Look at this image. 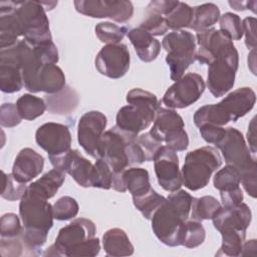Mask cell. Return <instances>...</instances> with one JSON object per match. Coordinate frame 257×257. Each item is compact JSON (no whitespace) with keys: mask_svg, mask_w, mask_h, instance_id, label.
I'll use <instances>...</instances> for the list:
<instances>
[{"mask_svg":"<svg viewBox=\"0 0 257 257\" xmlns=\"http://www.w3.org/2000/svg\"><path fill=\"white\" fill-rule=\"evenodd\" d=\"M193 198L185 190L179 189L172 192L153 214L152 229L163 244L170 247L181 245L182 227L190 216Z\"/></svg>","mask_w":257,"mask_h":257,"instance_id":"1","label":"cell"},{"mask_svg":"<svg viewBox=\"0 0 257 257\" xmlns=\"http://www.w3.org/2000/svg\"><path fill=\"white\" fill-rule=\"evenodd\" d=\"M127 105L120 107L116 113L115 125L121 131L138 137L155 120L160 107L158 97L153 92L142 88H133L126 93Z\"/></svg>","mask_w":257,"mask_h":257,"instance_id":"2","label":"cell"},{"mask_svg":"<svg viewBox=\"0 0 257 257\" xmlns=\"http://www.w3.org/2000/svg\"><path fill=\"white\" fill-rule=\"evenodd\" d=\"M13 16L20 35L31 46L52 41L49 20L42 1H11Z\"/></svg>","mask_w":257,"mask_h":257,"instance_id":"3","label":"cell"},{"mask_svg":"<svg viewBox=\"0 0 257 257\" xmlns=\"http://www.w3.org/2000/svg\"><path fill=\"white\" fill-rule=\"evenodd\" d=\"M222 165V158L217 148L206 146L189 152L181 170L183 185L190 191L205 188Z\"/></svg>","mask_w":257,"mask_h":257,"instance_id":"4","label":"cell"},{"mask_svg":"<svg viewBox=\"0 0 257 257\" xmlns=\"http://www.w3.org/2000/svg\"><path fill=\"white\" fill-rule=\"evenodd\" d=\"M162 46L167 52L166 62L170 68V77L177 81L196 60V37L184 29L172 31L163 38Z\"/></svg>","mask_w":257,"mask_h":257,"instance_id":"5","label":"cell"},{"mask_svg":"<svg viewBox=\"0 0 257 257\" xmlns=\"http://www.w3.org/2000/svg\"><path fill=\"white\" fill-rule=\"evenodd\" d=\"M150 134L175 152L187 150L189 138L182 116L172 108L159 107Z\"/></svg>","mask_w":257,"mask_h":257,"instance_id":"6","label":"cell"},{"mask_svg":"<svg viewBox=\"0 0 257 257\" xmlns=\"http://www.w3.org/2000/svg\"><path fill=\"white\" fill-rule=\"evenodd\" d=\"M19 217L24 230L48 234L53 226V207L48 200L26 190L20 199Z\"/></svg>","mask_w":257,"mask_h":257,"instance_id":"7","label":"cell"},{"mask_svg":"<svg viewBox=\"0 0 257 257\" xmlns=\"http://www.w3.org/2000/svg\"><path fill=\"white\" fill-rule=\"evenodd\" d=\"M137 138L114 125L103 133L98 147L97 159L104 160L113 174L123 172L130 166L126 153L127 146Z\"/></svg>","mask_w":257,"mask_h":257,"instance_id":"8","label":"cell"},{"mask_svg":"<svg viewBox=\"0 0 257 257\" xmlns=\"http://www.w3.org/2000/svg\"><path fill=\"white\" fill-rule=\"evenodd\" d=\"M238 66L239 54L235 46L209 64L207 86L214 97L225 95L234 86Z\"/></svg>","mask_w":257,"mask_h":257,"instance_id":"9","label":"cell"},{"mask_svg":"<svg viewBox=\"0 0 257 257\" xmlns=\"http://www.w3.org/2000/svg\"><path fill=\"white\" fill-rule=\"evenodd\" d=\"M95 224L86 218H76L68 225L62 227L52 244L43 253L44 256H68L69 252L81 243L94 238Z\"/></svg>","mask_w":257,"mask_h":257,"instance_id":"10","label":"cell"},{"mask_svg":"<svg viewBox=\"0 0 257 257\" xmlns=\"http://www.w3.org/2000/svg\"><path fill=\"white\" fill-rule=\"evenodd\" d=\"M206 88L203 77L189 72L175 81L165 92L162 101L169 108H185L196 102Z\"/></svg>","mask_w":257,"mask_h":257,"instance_id":"11","label":"cell"},{"mask_svg":"<svg viewBox=\"0 0 257 257\" xmlns=\"http://www.w3.org/2000/svg\"><path fill=\"white\" fill-rule=\"evenodd\" d=\"M75 10L91 18H109L123 23L134 14V6L126 0H75Z\"/></svg>","mask_w":257,"mask_h":257,"instance_id":"12","label":"cell"},{"mask_svg":"<svg viewBox=\"0 0 257 257\" xmlns=\"http://www.w3.org/2000/svg\"><path fill=\"white\" fill-rule=\"evenodd\" d=\"M216 148L221 151L226 164L235 167L240 173L256 164V159L252 157L242 133L233 126L226 128L225 136Z\"/></svg>","mask_w":257,"mask_h":257,"instance_id":"13","label":"cell"},{"mask_svg":"<svg viewBox=\"0 0 257 257\" xmlns=\"http://www.w3.org/2000/svg\"><path fill=\"white\" fill-rule=\"evenodd\" d=\"M131 56L128 48L123 43L106 44L98 51L94 59L96 70L112 79L125 75L130 69Z\"/></svg>","mask_w":257,"mask_h":257,"instance_id":"14","label":"cell"},{"mask_svg":"<svg viewBox=\"0 0 257 257\" xmlns=\"http://www.w3.org/2000/svg\"><path fill=\"white\" fill-rule=\"evenodd\" d=\"M48 159L53 168L68 174L80 187H92L94 165L78 150L70 149L58 156H48Z\"/></svg>","mask_w":257,"mask_h":257,"instance_id":"15","label":"cell"},{"mask_svg":"<svg viewBox=\"0 0 257 257\" xmlns=\"http://www.w3.org/2000/svg\"><path fill=\"white\" fill-rule=\"evenodd\" d=\"M106 123V116L98 110L87 111L79 118L77 141L83 151L91 158L97 159L98 157V147Z\"/></svg>","mask_w":257,"mask_h":257,"instance_id":"16","label":"cell"},{"mask_svg":"<svg viewBox=\"0 0 257 257\" xmlns=\"http://www.w3.org/2000/svg\"><path fill=\"white\" fill-rule=\"evenodd\" d=\"M153 162L159 185L170 193L179 190L183 181L177 152L167 146H162Z\"/></svg>","mask_w":257,"mask_h":257,"instance_id":"17","label":"cell"},{"mask_svg":"<svg viewBox=\"0 0 257 257\" xmlns=\"http://www.w3.org/2000/svg\"><path fill=\"white\" fill-rule=\"evenodd\" d=\"M24 87L21 58L17 43L0 49V89L4 93H14Z\"/></svg>","mask_w":257,"mask_h":257,"instance_id":"18","label":"cell"},{"mask_svg":"<svg viewBox=\"0 0 257 257\" xmlns=\"http://www.w3.org/2000/svg\"><path fill=\"white\" fill-rule=\"evenodd\" d=\"M36 144L48 156H58L71 148V134L67 125L58 122H45L35 133Z\"/></svg>","mask_w":257,"mask_h":257,"instance_id":"19","label":"cell"},{"mask_svg":"<svg viewBox=\"0 0 257 257\" xmlns=\"http://www.w3.org/2000/svg\"><path fill=\"white\" fill-rule=\"evenodd\" d=\"M196 42L199 49L196 53V60L201 64L212 63L219 55L234 47L233 41L223 34L219 29L209 28L197 32Z\"/></svg>","mask_w":257,"mask_h":257,"instance_id":"20","label":"cell"},{"mask_svg":"<svg viewBox=\"0 0 257 257\" xmlns=\"http://www.w3.org/2000/svg\"><path fill=\"white\" fill-rule=\"evenodd\" d=\"M211 220L215 229L220 233L246 231L252 220V212L249 206L243 202L233 207L221 206Z\"/></svg>","mask_w":257,"mask_h":257,"instance_id":"21","label":"cell"},{"mask_svg":"<svg viewBox=\"0 0 257 257\" xmlns=\"http://www.w3.org/2000/svg\"><path fill=\"white\" fill-rule=\"evenodd\" d=\"M44 168V158L31 148L22 149L15 158L13 177L20 183L27 184L40 175Z\"/></svg>","mask_w":257,"mask_h":257,"instance_id":"22","label":"cell"},{"mask_svg":"<svg viewBox=\"0 0 257 257\" xmlns=\"http://www.w3.org/2000/svg\"><path fill=\"white\" fill-rule=\"evenodd\" d=\"M66 86L65 75L56 64H45L37 71L31 83L25 88L32 92L43 91L47 94L56 93Z\"/></svg>","mask_w":257,"mask_h":257,"instance_id":"23","label":"cell"},{"mask_svg":"<svg viewBox=\"0 0 257 257\" xmlns=\"http://www.w3.org/2000/svg\"><path fill=\"white\" fill-rule=\"evenodd\" d=\"M255 102V91L251 87L244 86L230 92L219 103L229 115L231 121H237L254 107Z\"/></svg>","mask_w":257,"mask_h":257,"instance_id":"24","label":"cell"},{"mask_svg":"<svg viewBox=\"0 0 257 257\" xmlns=\"http://www.w3.org/2000/svg\"><path fill=\"white\" fill-rule=\"evenodd\" d=\"M126 35L142 61L152 62L158 57L161 51V43L149 32L138 27L128 30Z\"/></svg>","mask_w":257,"mask_h":257,"instance_id":"25","label":"cell"},{"mask_svg":"<svg viewBox=\"0 0 257 257\" xmlns=\"http://www.w3.org/2000/svg\"><path fill=\"white\" fill-rule=\"evenodd\" d=\"M102 247L107 256H130L134 254V246L127 234L120 228L108 229L102 236Z\"/></svg>","mask_w":257,"mask_h":257,"instance_id":"26","label":"cell"},{"mask_svg":"<svg viewBox=\"0 0 257 257\" xmlns=\"http://www.w3.org/2000/svg\"><path fill=\"white\" fill-rule=\"evenodd\" d=\"M64 181L65 173L54 168L45 173L36 181L32 182L29 186H27L26 190L46 200H49L57 193Z\"/></svg>","mask_w":257,"mask_h":257,"instance_id":"27","label":"cell"},{"mask_svg":"<svg viewBox=\"0 0 257 257\" xmlns=\"http://www.w3.org/2000/svg\"><path fill=\"white\" fill-rule=\"evenodd\" d=\"M46 109L54 114H67L73 111L78 104V94L70 86H65L62 90L46 94L44 97Z\"/></svg>","mask_w":257,"mask_h":257,"instance_id":"28","label":"cell"},{"mask_svg":"<svg viewBox=\"0 0 257 257\" xmlns=\"http://www.w3.org/2000/svg\"><path fill=\"white\" fill-rule=\"evenodd\" d=\"M121 176L124 187L132 194L133 198L143 196L152 189L149 172L144 168L132 167L125 169Z\"/></svg>","mask_w":257,"mask_h":257,"instance_id":"29","label":"cell"},{"mask_svg":"<svg viewBox=\"0 0 257 257\" xmlns=\"http://www.w3.org/2000/svg\"><path fill=\"white\" fill-rule=\"evenodd\" d=\"M220 9L214 3H204L193 8V20L190 29L201 32L212 28L220 19Z\"/></svg>","mask_w":257,"mask_h":257,"instance_id":"30","label":"cell"},{"mask_svg":"<svg viewBox=\"0 0 257 257\" xmlns=\"http://www.w3.org/2000/svg\"><path fill=\"white\" fill-rule=\"evenodd\" d=\"M229 121H231L229 115L226 113L219 102L203 105L199 107L194 113V122L197 127H200L204 124L223 126Z\"/></svg>","mask_w":257,"mask_h":257,"instance_id":"31","label":"cell"},{"mask_svg":"<svg viewBox=\"0 0 257 257\" xmlns=\"http://www.w3.org/2000/svg\"><path fill=\"white\" fill-rule=\"evenodd\" d=\"M16 106L22 119L34 120L41 116L45 109L46 104L43 98L35 96L31 93L22 94L16 101Z\"/></svg>","mask_w":257,"mask_h":257,"instance_id":"32","label":"cell"},{"mask_svg":"<svg viewBox=\"0 0 257 257\" xmlns=\"http://www.w3.org/2000/svg\"><path fill=\"white\" fill-rule=\"evenodd\" d=\"M221 203L213 196H203L193 198L191 206V218L202 222L203 220L212 219L215 213L221 208Z\"/></svg>","mask_w":257,"mask_h":257,"instance_id":"33","label":"cell"},{"mask_svg":"<svg viewBox=\"0 0 257 257\" xmlns=\"http://www.w3.org/2000/svg\"><path fill=\"white\" fill-rule=\"evenodd\" d=\"M206 231L200 221L186 220L181 231V245L187 248H196L203 244Z\"/></svg>","mask_w":257,"mask_h":257,"instance_id":"34","label":"cell"},{"mask_svg":"<svg viewBox=\"0 0 257 257\" xmlns=\"http://www.w3.org/2000/svg\"><path fill=\"white\" fill-rule=\"evenodd\" d=\"M222 244L217 256H240L246 238V231H226L221 233Z\"/></svg>","mask_w":257,"mask_h":257,"instance_id":"35","label":"cell"},{"mask_svg":"<svg viewBox=\"0 0 257 257\" xmlns=\"http://www.w3.org/2000/svg\"><path fill=\"white\" fill-rule=\"evenodd\" d=\"M165 18L168 28L173 31L189 28L193 20V8L187 3L179 1L176 8Z\"/></svg>","mask_w":257,"mask_h":257,"instance_id":"36","label":"cell"},{"mask_svg":"<svg viewBox=\"0 0 257 257\" xmlns=\"http://www.w3.org/2000/svg\"><path fill=\"white\" fill-rule=\"evenodd\" d=\"M241 173L233 166L226 165L224 168L217 171L213 179L214 187L220 192L234 190L240 187Z\"/></svg>","mask_w":257,"mask_h":257,"instance_id":"37","label":"cell"},{"mask_svg":"<svg viewBox=\"0 0 257 257\" xmlns=\"http://www.w3.org/2000/svg\"><path fill=\"white\" fill-rule=\"evenodd\" d=\"M167 198L158 194L153 188L143 196L133 198L135 207L147 219L151 220L155 211L166 201Z\"/></svg>","mask_w":257,"mask_h":257,"instance_id":"38","label":"cell"},{"mask_svg":"<svg viewBox=\"0 0 257 257\" xmlns=\"http://www.w3.org/2000/svg\"><path fill=\"white\" fill-rule=\"evenodd\" d=\"M94 31L100 42L105 44H116L120 43L128 30L124 26H119L111 22H100L96 24Z\"/></svg>","mask_w":257,"mask_h":257,"instance_id":"39","label":"cell"},{"mask_svg":"<svg viewBox=\"0 0 257 257\" xmlns=\"http://www.w3.org/2000/svg\"><path fill=\"white\" fill-rule=\"evenodd\" d=\"M220 31L231 40H240L243 33L241 18L232 12H226L220 16Z\"/></svg>","mask_w":257,"mask_h":257,"instance_id":"40","label":"cell"},{"mask_svg":"<svg viewBox=\"0 0 257 257\" xmlns=\"http://www.w3.org/2000/svg\"><path fill=\"white\" fill-rule=\"evenodd\" d=\"M53 216L58 221H67L76 217L79 211L77 201L70 196H63L53 204Z\"/></svg>","mask_w":257,"mask_h":257,"instance_id":"41","label":"cell"},{"mask_svg":"<svg viewBox=\"0 0 257 257\" xmlns=\"http://www.w3.org/2000/svg\"><path fill=\"white\" fill-rule=\"evenodd\" d=\"M140 27L153 36L164 35L169 29L165 16L149 9H146V15L144 20L141 22Z\"/></svg>","mask_w":257,"mask_h":257,"instance_id":"42","label":"cell"},{"mask_svg":"<svg viewBox=\"0 0 257 257\" xmlns=\"http://www.w3.org/2000/svg\"><path fill=\"white\" fill-rule=\"evenodd\" d=\"M2 181L3 188L1 192V197L10 202L20 200L24 195L27 186L26 184L18 182L12 174H6L2 171Z\"/></svg>","mask_w":257,"mask_h":257,"instance_id":"43","label":"cell"},{"mask_svg":"<svg viewBox=\"0 0 257 257\" xmlns=\"http://www.w3.org/2000/svg\"><path fill=\"white\" fill-rule=\"evenodd\" d=\"M113 178V172L107 165V163L98 158L94 164L93 178H92V187L108 190L111 188Z\"/></svg>","mask_w":257,"mask_h":257,"instance_id":"44","label":"cell"},{"mask_svg":"<svg viewBox=\"0 0 257 257\" xmlns=\"http://www.w3.org/2000/svg\"><path fill=\"white\" fill-rule=\"evenodd\" d=\"M20 218L14 213H6L0 219V235L4 238L20 236L23 230Z\"/></svg>","mask_w":257,"mask_h":257,"instance_id":"45","label":"cell"},{"mask_svg":"<svg viewBox=\"0 0 257 257\" xmlns=\"http://www.w3.org/2000/svg\"><path fill=\"white\" fill-rule=\"evenodd\" d=\"M26 249L20 236L4 238L1 237L0 241V253L3 257H17L24 254Z\"/></svg>","mask_w":257,"mask_h":257,"instance_id":"46","label":"cell"},{"mask_svg":"<svg viewBox=\"0 0 257 257\" xmlns=\"http://www.w3.org/2000/svg\"><path fill=\"white\" fill-rule=\"evenodd\" d=\"M136 142L138 143V145L140 146V148L142 149L145 158H146V162H151L154 160L157 152L159 151V149L163 146L162 143L158 142L151 134L150 132L145 133L141 136H138V138L136 139Z\"/></svg>","mask_w":257,"mask_h":257,"instance_id":"47","label":"cell"},{"mask_svg":"<svg viewBox=\"0 0 257 257\" xmlns=\"http://www.w3.org/2000/svg\"><path fill=\"white\" fill-rule=\"evenodd\" d=\"M22 120L18 112L16 103H3L0 110V123L3 127H13L18 125Z\"/></svg>","mask_w":257,"mask_h":257,"instance_id":"48","label":"cell"},{"mask_svg":"<svg viewBox=\"0 0 257 257\" xmlns=\"http://www.w3.org/2000/svg\"><path fill=\"white\" fill-rule=\"evenodd\" d=\"M100 242L98 238H91L69 252L67 257H93L99 253Z\"/></svg>","mask_w":257,"mask_h":257,"instance_id":"49","label":"cell"},{"mask_svg":"<svg viewBox=\"0 0 257 257\" xmlns=\"http://www.w3.org/2000/svg\"><path fill=\"white\" fill-rule=\"evenodd\" d=\"M199 132L205 142L216 146L225 136L226 128L214 124H204L199 127Z\"/></svg>","mask_w":257,"mask_h":257,"instance_id":"50","label":"cell"},{"mask_svg":"<svg viewBox=\"0 0 257 257\" xmlns=\"http://www.w3.org/2000/svg\"><path fill=\"white\" fill-rule=\"evenodd\" d=\"M256 176H257L256 164L253 165L248 170L241 173L242 186L246 191V193L252 198H256V185H257Z\"/></svg>","mask_w":257,"mask_h":257,"instance_id":"51","label":"cell"},{"mask_svg":"<svg viewBox=\"0 0 257 257\" xmlns=\"http://www.w3.org/2000/svg\"><path fill=\"white\" fill-rule=\"evenodd\" d=\"M243 33L245 35V45L248 49L256 48V18L246 17L242 20Z\"/></svg>","mask_w":257,"mask_h":257,"instance_id":"52","label":"cell"},{"mask_svg":"<svg viewBox=\"0 0 257 257\" xmlns=\"http://www.w3.org/2000/svg\"><path fill=\"white\" fill-rule=\"evenodd\" d=\"M220 196H221L222 206H224V207L237 206L240 203H242V201L244 199L243 192L240 187H238L234 190L220 192Z\"/></svg>","mask_w":257,"mask_h":257,"instance_id":"53","label":"cell"},{"mask_svg":"<svg viewBox=\"0 0 257 257\" xmlns=\"http://www.w3.org/2000/svg\"><path fill=\"white\" fill-rule=\"evenodd\" d=\"M179 4V1H169V0H153L151 1L147 9L155 11L159 14H162L163 16H167L170 14L176 6Z\"/></svg>","mask_w":257,"mask_h":257,"instance_id":"54","label":"cell"},{"mask_svg":"<svg viewBox=\"0 0 257 257\" xmlns=\"http://www.w3.org/2000/svg\"><path fill=\"white\" fill-rule=\"evenodd\" d=\"M228 3L236 11L251 10L254 14L256 13V1H229Z\"/></svg>","mask_w":257,"mask_h":257,"instance_id":"55","label":"cell"},{"mask_svg":"<svg viewBox=\"0 0 257 257\" xmlns=\"http://www.w3.org/2000/svg\"><path fill=\"white\" fill-rule=\"evenodd\" d=\"M255 116L251 119L249 125H248V131H247V141L249 144V150L253 154H256V126H255Z\"/></svg>","mask_w":257,"mask_h":257,"instance_id":"56","label":"cell"},{"mask_svg":"<svg viewBox=\"0 0 257 257\" xmlns=\"http://www.w3.org/2000/svg\"><path fill=\"white\" fill-rule=\"evenodd\" d=\"M257 249V242L256 239H251L249 241H245L243 244L241 255H248V254H254Z\"/></svg>","mask_w":257,"mask_h":257,"instance_id":"57","label":"cell"}]
</instances>
